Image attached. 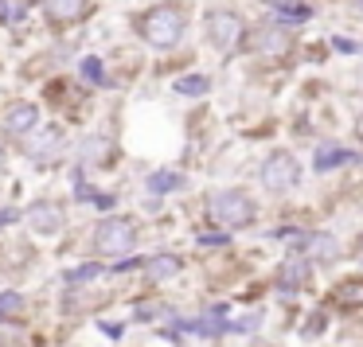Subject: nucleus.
Returning <instances> with one entry per match:
<instances>
[{
	"instance_id": "f03ea898",
	"label": "nucleus",
	"mask_w": 363,
	"mask_h": 347,
	"mask_svg": "<svg viewBox=\"0 0 363 347\" xmlns=\"http://www.w3.org/2000/svg\"><path fill=\"white\" fill-rule=\"evenodd\" d=\"M211 215L223 227H246L254 219V203L246 191H215L211 195Z\"/></svg>"
},
{
	"instance_id": "7ed1b4c3",
	"label": "nucleus",
	"mask_w": 363,
	"mask_h": 347,
	"mask_svg": "<svg viewBox=\"0 0 363 347\" xmlns=\"http://www.w3.org/2000/svg\"><path fill=\"white\" fill-rule=\"evenodd\" d=\"M133 242H137V230H133V222H125V219H106L102 227L94 230V250L98 254H125V250H133Z\"/></svg>"
},
{
	"instance_id": "aec40b11",
	"label": "nucleus",
	"mask_w": 363,
	"mask_h": 347,
	"mask_svg": "<svg viewBox=\"0 0 363 347\" xmlns=\"http://www.w3.org/2000/svg\"><path fill=\"white\" fill-rule=\"evenodd\" d=\"M355 133H359V141H363V113H359V121H355Z\"/></svg>"
},
{
	"instance_id": "f257e3e1",
	"label": "nucleus",
	"mask_w": 363,
	"mask_h": 347,
	"mask_svg": "<svg viewBox=\"0 0 363 347\" xmlns=\"http://www.w3.org/2000/svg\"><path fill=\"white\" fill-rule=\"evenodd\" d=\"M141 35L152 43V47H160V51H168V47H176L180 43V35H184V12H176V8H152V12H145V20H141Z\"/></svg>"
},
{
	"instance_id": "6e6552de",
	"label": "nucleus",
	"mask_w": 363,
	"mask_h": 347,
	"mask_svg": "<svg viewBox=\"0 0 363 347\" xmlns=\"http://www.w3.org/2000/svg\"><path fill=\"white\" fill-rule=\"evenodd\" d=\"M35 121H40V110H35V106H28V102L12 106V110L4 113V129H9V133H32Z\"/></svg>"
},
{
	"instance_id": "f8f14e48",
	"label": "nucleus",
	"mask_w": 363,
	"mask_h": 347,
	"mask_svg": "<svg viewBox=\"0 0 363 347\" xmlns=\"http://www.w3.org/2000/svg\"><path fill=\"white\" fill-rule=\"evenodd\" d=\"M344 160H352V152L336 149V144H320V152H316V168L320 172H328L332 164H344Z\"/></svg>"
},
{
	"instance_id": "9d476101",
	"label": "nucleus",
	"mask_w": 363,
	"mask_h": 347,
	"mask_svg": "<svg viewBox=\"0 0 363 347\" xmlns=\"http://www.w3.org/2000/svg\"><path fill=\"white\" fill-rule=\"evenodd\" d=\"M305 246L313 254V261H332L340 254V242L332 234H313V238H305Z\"/></svg>"
},
{
	"instance_id": "9b49d317",
	"label": "nucleus",
	"mask_w": 363,
	"mask_h": 347,
	"mask_svg": "<svg viewBox=\"0 0 363 347\" xmlns=\"http://www.w3.org/2000/svg\"><path fill=\"white\" fill-rule=\"evenodd\" d=\"M176 273H180V258H172V254L149 261V277H152V281H168V277H176Z\"/></svg>"
},
{
	"instance_id": "dca6fc26",
	"label": "nucleus",
	"mask_w": 363,
	"mask_h": 347,
	"mask_svg": "<svg viewBox=\"0 0 363 347\" xmlns=\"http://www.w3.org/2000/svg\"><path fill=\"white\" fill-rule=\"evenodd\" d=\"M20 308H24V297H20V292H4V297H0V316H12V312H20Z\"/></svg>"
},
{
	"instance_id": "6ab92c4d",
	"label": "nucleus",
	"mask_w": 363,
	"mask_h": 347,
	"mask_svg": "<svg viewBox=\"0 0 363 347\" xmlns=\"http://www.w3.org/2000/svg\"><path fill=\"white\" fill-rule=\"evenodd\" d=\"M277 12H285L289 20H305V16H308L305 4H277Z\"/></svg>"
},
{
	"instance_id": "ddd939ff",
	"label": "nucleus",
	"mask_w": 363,
	"mask_h": 347,
	"mask_svg": "<svg viewBox=\"0 0 363 347\" xmlns=\"http://www.w3.org/2000/svg\"><path fill=\"white\" fill-rule=\"evenodd\" d=\"M180 183H184L180 172H152V176H149V191H157V195H164V191L180 188Z\"/></svg>"
},
{
	"instance_id": "4468645a",
	"label": "nucleus",
	"mask_w": 363,
	"mask_h": 347,
	"mask_svg": "<svg viewBox=\"0 0 363 347\" xmlns=\"http://www.w3.org/2000/svg\"><path fill=\"white\" fill-rule=\"evenodd\" d=\"M305 277H308V261L293 258V261H285V266H281V281L285 285H301Z\"/></svg>"
},
{
	"instance_id": "0eeeda50",
	"label": "nucleus",
	"mask_w": 363,
	"mask_h": 347,
	"mask_svg": "<svg viewBox=\"0 0 363 347\" xmlns=\"http://www.w3.org/2000/svg\"><path fill=\"white\" fill-rule=\"evenodd\" d=\"M40 4L55 24H71V20H79L86 12V0H40Z\"/></svg>"
},
{
	"instance_id": "1a4fd4ad",
	"label": "nucleus",
	"mask_w": 363,
	"mask_h": 347,
	"mask_svg": "<svg viewBox=\"0 0 363 347\" xmlns=\"http://www.w3.org/2000/svg\"><path fill=\"white\" fill-rule=\"evenodd\" d=\"M250 40H254V47L269 51V55H281V51L289 47V35L277 32V28H258V32H254Z\"/></svg>"
},
{
	"instance_id": "a211bd4d",
	"label": "nucleus",
	"mask_w": 363,
	"mask_h": 347,
	"mask_svg": "<svg viewBox=\"0 0 363 347\" xmlns=\"http://www.w3.org/2000/svg\"><path fill=\"white\" fill-rule=\"evenodd\" d=\"M0 20H20V0H0Z\"/></svg>"
},
{
	"instance_id": "423d86ee",
	"label": "nucleus",
	"mask_w": 363,
	"mask_h": 347,
	"mask_svg": "<svg viewBox=\"0 0 363 347\" xmlns=\"http://www.w3.org/2000/svg\"><path fill=\"white\" fill-rule=\"evenodd\" d=\"M28 222H32V230H40V234H55V230L63 227V207L35 203L32 211H28Z\"/></svg>"
},
{
	"instance_id": "39448f33",
	"label": "nucleus",
	"mask_w": 363,
	"mask_h": 347,
	"mask_svg": "<svg viewBox=\"0 0 363 347\" xmlns=\"http://www.w3.org/2000/svg\"><path fill=\"white\" fill-rule=\"evenodd\" d=\"M207 40H211L215 51H230L242 40V20L235 12H211V20H207Z\"/></svg>"
},
{
	"instance_id": "f3484780",
	"label": "nucleus",
	"mask_w": 363,
	"mask_h": 347,
	"mask_svg": "<svg viewBox=\"0 0 363 347\" xmlns=\"http://www.w3.org/2000/svg\"><path fill=\"white\" fill-rule=\"evenodd\" d=\"M82 74H86L90 82H106V74H102V63H98V59H82Z\"/></svg>"
},
{
	"instance_id": "20e7f679",
	"label": "nucleus",
	"mask_w": 363,
	"mask_h": 347,
	"mask_svg": "<svg viewBox=\"0 0 363 347\" xmlns=\"http://www.w3.org/2000/svg\"><path fill=\"white\" fill-rule=\"evenodd\" d=\"M297 180H301V168L289 152H274V157L262 164V183H266L269 191H289Z\"/></svg>"
},
{
	"instance_id": "2eb2a0df",
	"label": "nucleus",
	"mask_w": 363,
	"mask_h": 347,
	"mask_svg": "<svg viewBox=\"0 0 363 347\" xmlns=\"http://www.w3.org/2000/svg\"><path fill=\"white\" fill-rule=\"evenodd\" d=\"M207 86H211V82L199 79V74H196V79H180V82H176V90H180V94H191V98H196V94H207Z\"/></svg>"
}]
</instances>
